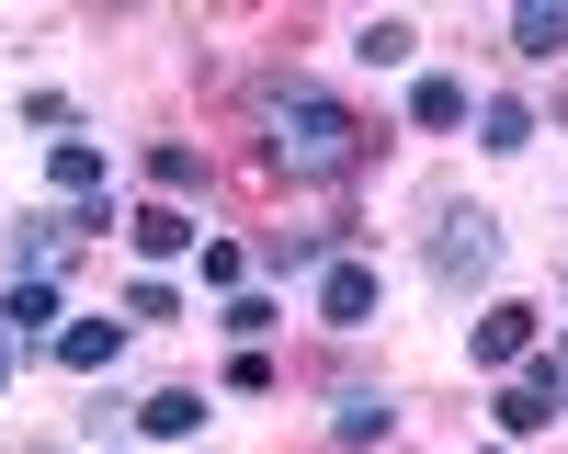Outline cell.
Returning <instances> with one entry per match:
<instances>
[{
	"instance_id": "obj_1",
	"label": "cell",
	"mask_w": 568,
	"mask_h": 454,
	"mask_svg": "<svg viewBox=\"0 0 568 454\" xmlns=\"http://www.w3.org/2000/svg\"><path fill=\"white\" fill-rule=\"evenodd\" d=\"M364 114L342 103V91H318V80H273L262 91V159L284 182H353L364 171Z\"/></svg>"
},
{
	"instance_id": "obj_2",
	"label": "cell",
	"mask_w": 568,
	"mask_h": 454,
	"mask_svg": "<svg viewBox=\"0 0 568 454\" xmlns=\"http://www.w3.org/2000/svg\"><path fill=\"white\" fill-rule=\"evenodd\" d=\"M103 205H34V216H12V272H34V285H69V261L103 239Z\"/></svg>"
},
{
	"instance_id": "obj_3",
	"label": "cell",
	"mask_w": 568,
	"mask_h": 454,
	"mask_svg": "<svg viewBox=\"0 0 568 454\" xmlns=\"http://www.w3.org/2000/svg\"><path fill=\"white\" fill-rule=\"evenodd\" d=\"M489 272H500V216L489 205H444L433 216V285L466 296V285H489Z\"/></svg>"
},
{
	"instance_id": "obj_4",
	"label": "cell",
	"mask_w": 568,
	"mask_h": 454,
	"mask_svg": "<svg viewBox=\"0 0 568 454\" xmlns=\"http://www.w3.org/2000/svg\"><path fill=\"white\" fill-rule=\"evenodd\" d=\"M557 409H568L557 352H546V363H511V375H500V432H511V443H524V432H557Z\"/></svg>"
},
{
	"instance_id": "obj_5",
	"label": "cell",
	"mask_w": 568,
	"mask_h": 454,
	"mask_svg": "<svg viewBox=\"0 0 568 454\" xmlns=\"http://www.w3.org/2000/svg\"><path fill=\"white\" fill-rule=\"evenodd\" d=\"M318 318H329V330H375V318H387V285H375V261H329L318 272Z\"/></svg>"
},
{
	"instance_id": "obj_6",
	"label": "cell",
	"mask_w": 568,
	"mask_h": 454,
	"mask_svg": "<svg viewBox=\"0 0 568 454\" xmlns=\"http://www.w3.org/2000/svg\"><path fill=\"white\" fill-rule=\"evenodd\" d=\"M125 239H136V261H182V250H205L182 205H136V216H125Z\"/></svg>"
},
{
	"instance_id": "obj_7",
	"label": "cell",
	"mask_w": 568,
	"mask_h": 454,
	"mask_svg": "<svg viewBox=\"0 0 568 454\" xmlns=\"http://www.w3.org/2000/svg\"><path fill=\"white\" fill-rule=\"evenodd\" d=\"M114 352H125V318H69V330H58L69 375H114Z\"/></svg>"
},
{
	"instance_id": "obj_8",
	"label": "cell",
	"mask_w": 568,
	"mask_h": 454,
	"mask_svg": "<svg viewBox=\"0 0 568 454\" xmlns=\"http://www.w3.org/2000/svg\"><path fill=\"white\" fill-rule=\"evenodd\" d=\"M342 261V227H273L262 239V272H329Z\"/></svg>"
},
{
	"instance_id": "obj_9",
	"label": "cell",
	"mask_w": 568,
	"mask_h": 454,
	"mask_svg": "<svg viewBox=\"0 0 568 454\" xmlns=\"http://www.w3.org/2000/svg\"><path fill=\"white\" fill-rule=\"evenodd\" d=\"M478 363H489V375L535 363V307H489V318H478Z\"/></svg>"
},
{
	"instance_id": "obj_10",
	"label": "cell",
	"mask_w": 568,
	"mask_h": 454,
	"mask_svg": "<svg viewBox=\"0 0 568 454\" xmlns=\"http://www.w3.org/2000/svg\"><path fill=\"white\" fill-rule=\"evenodd\" d=\"M387 432H398V409L375 398V386H342V398H329V443H387Z\"/></svg>"
},
{
	"instance_id": "obj_11",
	"label": "cell",
	"mask_w": 568,
	"mask_h": 454,
	"mask_svg": "<svg viewBox=\"0 0 568 454\" xmlns=\"http://www.w3.org/2000/svg\"><path fill=\"white\" fill-rule=\"evenodd\" d=\"M136 432H149V443L205 432V386H160V398H136Z\"/></svg>"
},
{
	"instance_id": "obj_12",
	"label": "cell",
	"mask_w": 568,
	"mask_h": 454,
	"mask_svg": "<svg viewBox=\"0 0 568 454\" xmlns=\"http://www.w3.org/2000/svg\"><path fill=\"white\" fill-rule=\"evenodd\" d=\"M0 330H12V341L58 330V285H34V272H12V285H0Z\"/></svg>"
},
{
	"instance_id": "obj_13",
	"label": "cell",
	"mask_w": 568,
	"mask_h": 454,
	"mask_svg": "<svg viewBox=\"0 0 568 454\" xmlns=\"http://www.w3.org/2000/svg\"><path fill=\"white\" fill-rule=\"evenodd\" d=\"M478 148H489V159H524V148H535V103H511V91L478 103Z\"/></svg>"
},
{
	"instance_id": "obj_14",
	"label": "cell",
	"mask_w": 568,
	"mask_h": 454,
	"mask_svg": "<svg viewBox=\"0 0 568 454\" xmlns=\"http://www.w3.org/2000/svg\"><path fill=\"white\" fill-rule=\"evenodd\" d=\"M409 125H420V136H455V125H466V80H444V69L409 80Z\"/></svg>"
},
{
	"instance_id": "obj_15",
	"label": "cell",
	"mask_w": 568,
	"mask_h": 454,
	"mask_svg": "<svg viewBox=\"0 0 568 454\" xmlns=\"http://www.w3.org/2000/svg\"><path fill=\"white\" fill-rule=\"evenodd\" d=\"M45 182H58L69 205H91V194H103V148H91V136H58V159H45Z\"/></svg>"
},
{
	"instance_id": "obj_16",
	"label": "cell",
	"mask_w": 568,
	"mask_h": 454,
	"mask_svg": "<svg viewBox=\"0 0 568 454\" xmlns=\"http://www.w3.org/2000/svg\"><path fill=\"white\" fill-rule=\"evenodd\" d=\"M511 45H524V58H557L568 45V0H524V12H511Z\"/></svg>"
},
{
	"instance_id": "obj_17",
	"label": "cell",
	"mask_w": 568,
	"mask_h": 454,
	"mask_svg": "<svg viewBox=\"0 0 568 454\" xmlns=\"http://www.w3.org/2000/svg\"><path fill=\"white\" fill-rule=\"evenodd\" d=\"M409 45H420V34H409L398 12H375V23L353 34V58H364V69H409Z\"/></svg>"
},
{
	"instance_id": "obj_18",
	"label": "cell",
	"mask_w": 568,
	"mask_h": 454,
	"mask_svg": "<svg viewBox=\"0 0 568 454\" xmlns=\"http://www.w3.org/2000/svg\"><path fill=\"white\" fill-rule=\"evenodd\" d=\"M273 318H284V307H273L262 285H240V296H227V318H216V330L240 341V352H262V330H273Z\"/></svg>"
},
{
	"instance_id": "obj_19",
	"label": "cell",
	"mask_w": 568,
	"mask_h": 454,
	"mask_svg": "<svg viewBox=\"0 0 568 454\" xmlns=\"http://www.w3.org/2000/svg\"><path fill=\"white\" fill-rule=\"evenodd\" d=\"M194 272H205V285H227V296H240V285H251V250H240V239H205V250H194Z\"/></svg>"
},
{
	"instance_id": "obj_20",
	"label": "cell",
	"mask_w": 568,
	"mask_h": 454,
	"mask_svg": "<svg viewBox=\"0 0 568 454\" xmlns=\"http://www.w3.org/2000/svg\"><path fill=\"white\" fill-rule=\"evenodd\" d=\"M125 318H182V296L160 285V272H136V285H125Z\"/></svg>"
},
{
	"instance_id": "obj_21",
	"label": "cell",
	"mask_w": 568,
	"mask_h": 454,
	"mask_svg": "<svg viewBox=\"0 0 568 454\" xmlns=\"http://www.w3.org/2000/svg\"><path fill=\"white\" fill-rule=\"evenodd\" d=\"M0 386H12V330H0Z\"/></svg>"
},
{
	"instance_id": "obj_22",
	"label": "cell",
	"mask_w": 568,
	"mask_h": 454,
	"mask_svg": "<svg viewBox=\"0 0 568 454\" xmlns=\"http://www.w3.org/2000/svg\"><path fill=\"white\" fill-rule=\"evenodd\" d=\"M557 375H568V318H557Z\"/></svg>"
},
{
	"instance_id": "obj_23",
	"label": "cell",
	"mask_w": 568,
	"mask_h": 454,
	"mask_svg": "<svg viewBox=\"0 0 568 454\" xmlns=\"http://www.w3.org/2000/svg\"><path fill=\"white\" fill-rule=\"evenodd\" d=\"M557 307H568V272H557Z\"/></svg>"
},
{
	"instance_id": "obj_24",
	"label": "cell",
	"mask_w": 568,
	"mask_h": 454,
	"mask_svg": "<svg viewBox=\"0 0 568 454\" xmlns=\"http://www.w3.org/2000/svg\"><path fill=\"white\" fill-rule=\"evenodd\" d=\"M489 454H511V443H489Z\"/></svg>"
}]
</instances>
